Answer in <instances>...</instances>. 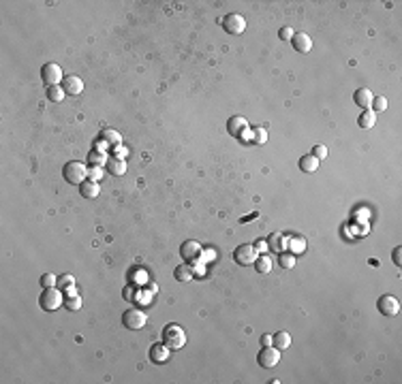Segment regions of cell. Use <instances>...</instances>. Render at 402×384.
<instances>
[{
    "label": "cell",
    "instance_id": "cell-1",
    "mask_svg": "<svg viewBox=\"0 0 402 384\" xmlns=\"http://www.w3.org/2000/svg\"><path fill=\"white\" fill-rule=\"evenodd\" d=\"M163 344L169 348V350H180L186 344V331L180 327V324H167L163 329Z\"/></svg>",
    "mask_w": 402,
    "mask_h": 384
},
{
    "label": "cell",
    "instance_id": "cell-2",
    "mask_svg": "<svg viewBox=\"0 0 402 384\" xmlns=\"http://www.w3.org/2000/svg\"><path fill=\"white\" fill-rule=\"evenodd\" d=\"M39 305L43 312H56L60 305H64V294L60 288H43V294L39 297Z\"/></svg>",
    "mask_w": 402,
    "mask_h": 384
},
{
    "label": "cell",
    "instance_id": "cell-3",
    "mask_svg": "<svg viewBox=\"0 0 402 384\" xmlns=\"http://www.w3.org/2000/svg\"><path fill=\"white\" fill-rule=\"evenodd\" d=\"M62 175H64V180H67L69 184L79 186V184H84V181L88 180V169H86V164H84V162H79V160H71V162L64 164Z\"/></svg>",
    "mask_w": 402,
    "mask_h": 384
},
{
    "label": "cell",
    "instance_id": "cell-4",
    "mask_svg": "<svg viewBox=\"0 0 402 384\" xmlns=\"http://www.w3.org/2000/svg\"><path fill=\"white\" fill-rule=\"evenodd\" d=\"M146 320H148L146 312H144V310H139V307L126 310V312L122 314V324H124V329H131V331L144 329V327H146Z\"/></svg>",
    "mask_w": 402,
    "mask_h": 384
},
{
    "label": "cell",
    "instance_id": "cell-5",
    "mask_svg": "<svg viewBox=\"0 0 402 384\" xmlns=\"http://www.w3.org/2000/svg\"><path fill=\"white\" fill-rule=\"evenodd\" d=\"M257 256H259V250L252 244H242V246H238L233 250V261L238 265H242V267L252 265L257 261Z\"/></svg>",
    "mask_w": 402,
    "mask_h": 384
},
{
    "label": "cell",
    "instance_id": "cell-6",
    "mask_svg": "<svg viewBox=\"0 0 402 384\" xmlns=\"http://www.w3.org/2000/svg\"><path fill=\"white\" fill-rule=\"evenodd\" d=\"M41 79H43V84H45L47 88L60 86L62 79H64L62 68L58 67L56 62H47V64H43V67H41Z\"/></svg>",
    "mask_w": 402,
    "mask_h": 384
},
{
    "label": "cell",
    "instance_id": "cell-7",
    "mask_svg": "<svg viewBox=\"0 0 402 384\" xmlns=\"http://www.w3.org/2000/svg\"><path fill=\"white\" fill-rule=\"evenodd\" d=\"M257 363L261 365L263 369H272L280 363V350L274 346H263L257 354Z\"/></svg>",
    "mask_w": 402,
    "mask_h": 384
},
{
    "label": "cell",
    "instance_id": "cell-8",
    "mask_svg": "<svg viewBox=\"0 0 402 384\" xmlns=\"http://www.w3.org/2000/svg\"><path fill=\"white\" fill-rule=\"evenodd\" d=\"M223 28H225V32L227 34H242L246 30V20L242 17L240 13H229V15H225L223 17Z\"/></svg>",
    "mask_w": 402,
    "mask_h": 384
},
{
    "label": "cell",
    "instance_id": "cell-9",
    "mask_svg": "<svg viewBox=\"0 0 402 384\" xmlns=\"http://www.w3.org/2000/svg\"><path fill=\"white\" fill-rule=\"evenodd\" d=\"M227 131L231 137H238V139H246V135L251 133V126H248L246 117L242 115H231L227 122Z\"/></svg>",
    "mask_w": 402,
    "mask_h": 384
},
{
    "label": "cell",
    "instance_id": "cell-10",
    "mask_svg": "<svg viewBox=\"0 0 402 384\" xmlns=\"http://www.w3.org/2000/svg\"><path fill=\"white\" fill-rule=\"evenodd\" d=\"M377 310H379L383 316H396L400 312V303L394 294H381L379 301H377Z\"/></svg>",
    "mask_w": 402,
    "mask_h": 384
},
{
    "label": "cell",
    "instance_id": "cell-11",
    "mask_svg": "<svg viewBox=\"0 0 402 384\" xmlns=\"http://www.w3.org/2000/svg\"><path fill=\"white\" fill-rule=\"evenodd\" d=\"M201 254H203V248H201V244L199 241H195V239H188L180 246V256L184 258L186 263H195Z\"/></svg>",
    "mask_w": 402,
    "mask_h": 384
},
{
    "label": "cell",
    "instance_id": "cell-12",
    "mask_svg": "<svg viewBox=\"0 0 402 384\" xmlns=\"http://www.w3.org/2000/svg\"><path fill=\"white\" fill-rule=\"evenodd\" d=\"M60 86L69 96H77V94H81V90H84V81H81V77H77V75H67Z\"/></svg>",
    "mask_w": 402,
    "mask_h": 384
},
{
    "label": "cell",
    "instance_id": "cell-13",
    "mask_svg": "<svg viewBox=\"0 0 402 384\" xmlns=\"http://www.w3.org/2000/svg\"><path fill=\"white\" fill-rule=\"evenodd\" d=\"M169 348L165 346V344H152L150 346V350H148V357H150V361L152 363H156V365H161V363H167L169 361Z\"/></svg>",
    "mask_w": 402,
    "mask_h": 384
},
{
    "label": "cell",
    "instance_id": "cell-14",
    "mask_svg": "<svg viewBox=\"0 0 402 384\" xmlns=\"http://www.w3.org/2000/svg\"><path fill=\"white\" fill-rule=\"evenodd\" d=\"M291 45H293L295 51H300V54H308L312 49V39L306 32H295L293 39H291Z\"/></svg>",
    "mask_w": 402,
    "mask_h": 384
},
{
    "label": "cell",
    "instance_id": "cell-15",
    "mask_svg": "<svg viewBox=\"0 0 402 384\" xmlns=\"http://www.w3.org/2000/svg\"><path fill=\"white\" fill-rule=\"evenodd\" d=\"M97 141H100V145H114V147H118L122 143V137H120V133L118 131H114V128H103V131L99 133V139Z\"/></svg>",
    "mask_w": 402,
    "mask_h": 384
},
{
    "label": "cell",
    "instance_id": "cell-16",
    "mask_svg": "<svg viewBox=\"0 0 402 384\" xmlns=\"http://www.w3.org/2000/svg\"><path fill=\"white\" fill-rule=\"evenodd\" d=\"M353 100H355L357 107H362L366 111V109H370V105H372V92L368 88H359V90H355V94H353Z\"/></svg>",
    "mask_w": 402,
    "mask_h": 384
},
{
    "label": "cell",
    "instance_id": "cell-17",
    "mask_svg": "<svg viewBox=\"0 0 402 384\" xmlns=\"http://www.w3.org/2000/svg\"><path fill=\"white\" fill-rule=\"evenodd\" d=\"M193 275H195V271L191 267V263H182L174 269V277L178 282H188V280H193Z\"/></svg>",
    "mask_w": 402,
    "mask_h": 384
},
{
    "label": "cell",
    "instance_id": "cell-18",
    "mask_svg": "<svg viewBox=\"0 0 402 384\" xmlns=\"http://www.w3.org/2000/svg\"><path fill=\"white\" fill-rule=\"evenodd\" d=\"M272 346L278 348V350H287V348L291 346V335H289L287 331H278V333L272 335Z\"/></svg>",
    "mask_w": 402,
    "mask_h": 384
},
{
    "label": "cell",
    "instance_id": "cell-19",
    "mask_svg": "<svg viewBox=\"0 0 402 384\" xmlns=\"http://www.w3.org/2000/svg\"><path fill=\"white\" fill-rule=\"evenodd\" d=\"M79 192H81V197H86V199H97V197H99V192H100L99 181L86 180L84 184H79Z\"/></svg>",
    "mask_w": 402,
    "mask_h": 384
},
{
    "label": "cell",
    "instance_id": "cell-20",
    "mask_svg": "<svg viewBox=\"0 0 402 384\" xmlns=\"http://www.w3.org/2000/svg\"><path fill=\"white\" fill-rule=\"evenodd\" d=\"M298 164H300V169L304 171V173H315V171L319 169V160H317L315 156H312V154H306V156H302Z\"/></svg>",
    "mask_w": 402,
    "mask_h": 384
},
{
    "label": "cell",
    "instance_id": "cell-21",
    "mask_svg": "<svg viewBox=\"0 0 402 384\" xmlns=\"http://www.w3.org/2000/svg\"><path fill=\"white\" fill-rule=\"evenodd\" d=\"M107 171L111 175H124L126 173V162L122 160V158H107Z\"/></svg>",
    "mask_w": 402,
    "mask_h": 384
},
{
    "label": "cell",
    "instance_id": "cell-22",
    "mask_svg": "<svg viewBox=\"0 0 402 384\" xmlns=\"http://www.w3.org/2000/svg\"><path fill=\"white\" fill-rule=\"evenodd\" d=\"M268 248L272 252H285V248H287V241L285 237H282L280 233H274V235H270V239H268Z\"/></svg>",
    "mask_w": 402,
    "mask_h": 384
},
{
    "label": "cell",
    "instance_id": "cell-23",
    "mask_svg": "<svg viewBox=\"0 0 402 384\" xmlns=\"http://www.w3.org/2000/svg\"><path fill=\"white\" fill-rule=\"evenodd\" d=\"M357 124L362 128H372L377 124V115H375V111L372 109H366V111H362V115L357 117Z\"/></svg>",
    "mask_w": 402,
    "mask_h": 384
},
{
    "label": "cell",
    "instance_id": "cell-24",
    "mask_svg": "<svg viewBox=\"0 0 402 384\" xmlns=\"http://www.w3.org/2000/svg\"><path fill=\"white\" fill-rule=\"evenodd\" d=\"M252 265H255L257 273H270L272 271V258L270 256H257V261Z\"/></svg>",
    "mask_w": 402,
    "mask_h": 384
},
{
    "label": "cell",
    "instance_id": "cell-25",
    "mask_svg": "<svg viewBox=\"0 0 402 384\" xmlns=\"http://www.w3.org/2000/svg\"><path fill=\"white\" fill-rule=\"evenodd\" d=\"M64 307L69 312H77L81 307V294H67L64 297Z\"/></svg>",
    "mask_w": 402,
    "mask_h": 384
},
{
    "label": "cell",
    "instance_id": "cell-26",
    "mask_svg": "<svg viewBox=\"0 0 402 384\" xmlns=\"http://www.w3.org/2000/svg\"><path fill=\"white\" fill-rule=\"evenodd\" d=\"M251 135H252V141H255L257 145H263L265 141H268V131H265L263 126H252Z\"/></svg>",
    "mask_w": 402,
    "mask_h": 384
},
{
    "label": "cell",
    "instance_id": "cell-27",
    "mask_svg": "<svg viewBox=\"0 0 402 384\" xmlns=\"http://www.w3.org/2000/svg\"><path fill=\"white\" fill-rule=\"evenodd\" d=\"M64 92L62 90V86H51V88H47V98L51 100V103H60V100L64 98Z\"/></svg>",
    "mask_w": 402,
    "mask_h": 384
},
{
    "label": "cell",
    "instance_id": "cell-28",
    "mask_svg": "<svg viewBox=\"0 0 402 384\" xmlns=\"http://www.w3.org/2000/svg\"><path fill=\"white\" fill-rule=\"evenodd\" d=\"M60 291H69V288H75V277L71 273H64L58 277V284H56Z\"/></svg>",
    "mask_w": 402,
    "mask_h": 384
},
{
    "label": "cell",
    "instance_id": "cell-29",
    "mask_svg": "<svg viewBox=\"0 0 402 384\" xmlns=\"http://www.w3.org/2000/svg\"><path fill=\"white\" fill-rule=\"evenodd\" d=\"M88 162H90L92 167H100V164L107 162V160H105V154L100 150H92L90 154H88Z\"/></svg>",
    "mask_w": 402,
    "mask_h": 384
},
{
    "label": "cell",
    "instance_id": "cell-30",
    "mask_svg": "<svg viewBox=\"0 0 402 384\" xmlns=\"http://www.w3.org/2000/svg\"><path fill=\"white\" fill-rule=\"evenodd\" d=\"M278 263H280L282 269H293L295 267V256H293V254H289V252H280Z\"/></svg>",
    "mask_w": 402,
    "mask_h": 384
},
{
    "label": "cell",
    "instance_id": "cell-31",
    "mask_svg": "<svg viewBox=\"0 0 402 384\" xmlns=\"http://www.w3.org/2000/svg\"><path fill=\"white\" fill-rule=\"evenodd\" d=\"M370 107H372L375 113H377V111H385L387 109V98L385 96H372V105H370Z\"/></svg>",
    "mask_w": 402,
    "mask_h": 384
},
{
    "label": "cell",
    "instance_id": "cell-32",
    "mask_svg": "<svg viewBox=\"0 0 402 384\" xmlns=\"http://www.w3.org/2000/svg\"><path fill=\"white\" fill-rule=\"evenodd\" d=\"M56 284H58V277L56 275H51V273L41 275V286H43V288H54Z\"/></svg>",
    "mask_w": 402,
    "mask_h": 384
},
{
    "label": "cell",
    "instance_id": "cell-33",
    "mask_svg": "<svg viewBox=\"0 0 402 384\" xmlns=\"http://www.w3.org/2000/svg\"><path fill=\"white\" fill-rule=\"evenodd\" d=\"M88 180H90V181H100V180H103V169H100V167L88 169Z\"/></svg>",
    "mask_w": 402,
    "mask_h": 384
},
{
    "label": "cell",
    "instance_id": "cell-34",
    "mask_svg": "<svg viewBox=\"0 0 402 384\" xmlns=\"http://www.w3.org/2000/svg\"><path fill=\"white\" fill-rule=\"evenodd\" d=\"M312 156H315L317 160H325V158H327V147H325V145H315V147H312Z\"/></svg>",
    "mask_w": 402,
    "mask_h": 384
},
{
    "label": "cell",
    "instance_id": "cell-35",
    "mask_svg": "<svg viewBox=\"0 0 402 384\" xmlns=\"http://www.w3.org/2000/svg\"><path fill=\"white\" fill-rule=\"evenodd\" d=\"M293 34H295V32L291 30V28H287V26L278 30V37H280L282 41H291V39H293Z\"/></svg>",
    "mask_w": 402,
    "mask_h": 384
},
{
    "label": "cell",
    "instance_id": "cell-36",
    "mask_svg": "<svg viewBox=\"0 0 402 384\" xmlns=\"http://www.w3.org/2000/svg\"><path fill=\"white\" fill-rule=\"evenodd\" d=\"M392 256H394V263L400 267V265H402V248H400V246L394 248V254H392Z\"/></svg>",
    "mask_w": 402,
    "mask_h": 384
},
{
    "label": "cell",
    "instance_id": "cell-37",
    "mask_svg": "<svg viewBox=\"0 0 402 384\" xmlns=\"http://www.w3.org/2000/svg\"><path fill=\"white\" fill-rule=\"evenodd\" d=\"M291 244H293L295 250H304V248H306V244H304V241H300V239H293Z\"/></svg>",
    "mask_w": 402,
    "mask_h": 384
},
{
    "label": "cell",
    "instance_id": "cell-38",
    "mask_svg": "<svg viewBox=\"0 0 402 384\" xmlns=\"http://www.w3.org/2000/svg\"><path fill=\"white\" fill-rule=\"evenodd\" d=\"M261 346H272V338H270V335H261Z\"/></svg>",
    "mask_w": 402,
    "mask_h": 384
},
{
    "label": "cell",
    "instance_id": "cell-39",
    "mask_svg": "<svg viewBox=\"0 0 402 384\" xmlns=\"http://www.w3.org/2000/svg\"><path fill=\"white\" fill-rule=\"evenodd\" d=\"M255 248H257V250H265V248H268V241H263V239H259V241H257V246H255Z\"/></svg>",
    "mask_w": 402,
    "mask_h": 384
}]
</instances>
